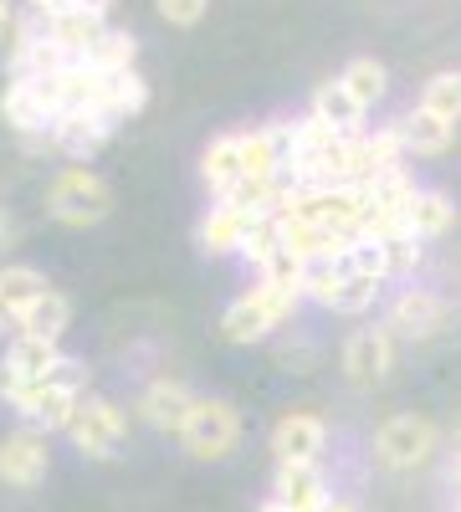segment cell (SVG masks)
Returning a JSON list of instances; mask_svg holds the SVG:
<instances>
[{
  "label": "cell",
  "mask_w": 461,
  "mask_h": 512,
  "mask_svg": "<svg viewBox=\"0 0 461 512\" xmlns=\"http://www.w3.org/2000/svg\"><path fill=\"white\" fill-rule=\"evenodd\" d=\"M47 210H52V221H62V226H98V221H108V210H113V190L93 175L88 164H67L47 185Z\"/></svg>",
  "instance_id": "5b68a950"
},
{
  "label": "cell",
  "mask_w": 461,
  "mask_h": 512,
  "mask_svg": "<svg viewBox=\"0 0 461 512\" xmlns=\"http://www.w3.org/2000/svg\"><path fill=\"white\" fill-rule=\"evenodd\" d=\"M380 323L400 338V344H431V338H441L461 323V308L431 287H400Z\"/></svg>",
  "instance_id": "3957f363"
},
{
  "label": "cell",
  "mask_w": 461,
  "mask_h": 512,
  "mask_svg": "<svg viewBox=\"0 0 461 512\" xmlns=\"http://www.w3.org/2000/svg\"><path fill=\"white\" fill-rule=\"evenodd\" d=\"M16 31V6L11 0H0V36H11Z\"/></svg>",
  "instance_id": "836d02e7"
},
{
  "label": "cell",
  "mask_w": 461,
  "mask_h": 512,
  "mask_svg": "<svg viewBox=\"0 0 461 512\" xmlns=\"http://www.w3.org/2000/svg\"><path fill=\"white\" fill-rule=\"evenodd\" d=\"M328 451V420L318 410H282L277 425H272V456L277 461H308L318 466Z\"/></svg>",
  "instance_id": "8fae6325"
},
{
  "label": "cell",
  "mask_w": 461,
  "mask_h": 512,
  "mask_svg": "<svg viewBox=\"0 0 461 512\" xmlns=\"http://www.w3.org/2000/svg\"><path fill=\"white\" fill-rule=\"evenodd\" d=\"M395 128H400V139H405V154H446L456 144V123L426 113L421 103H415L405 118H395Z\"/></svg>",
  "instance_id": "ac0fdd59"
},
{
  "label": "cell",
  "mask_w": 461,
  "mask_h": 512,
  "mask_svg": "<svg viewBox=\"0 0 461 512\" xmlns=\"http://www.w3.org/2000/svg\"><path fill=\"white\" fill-rule=\"evenodd\" d=\"M313 118H323L328 128H339V134H364V108L349 98V88L339 77L333 82H318L313 88V108H308Z\"/></svg>",
  "instance_id": "ffe728a7"
},
{
  "label": "cell",
  "mask_w": 461,
  "mask_h": 512,
  "mask_svg": "<svg viewBox=\"0 0 461 512\" xmlns=\"http://www.w3.org/2000/svg\"><path fill=\"white\" fill-rule=\"evenodd\" d=\"M67 323H72V303L52 287V292H41L36 303L16 318V338H41V344H62Z\"/></svg>",
  "instance_id": "e0dca14e"
},
{
  "label": "cell",
  "mask_w": 461,
  "mask_h": 512,
  "mask_svg": "<svg viewBox=\"0 0 461 512\" xmlns=\"http://www.w3.org/2000/svg\"><path fill=\"white\" fill-rule=\"evenodd\" d=\"M6 359L36 384V379H47V374L62 364V344H41V338H11V344H6Z\"/></svg>",
  "instance_id": "d4e9b609"
},
{
  "label": "cell",
  "mask_w": 461,
  "mask_h": 512,
  "mask_svg": "<svg viewBox=\"0 0 461 512\" xmlns=\"http://www.w3.org/2000/svg\"><path fill=\"white\" fill-rule=\"evenodd\" d=\"M103 16H88V11H67V16H57V21H47V36L57 41V52L67 57V62H88V52L103 41Z\"/></svg>",
  "instance_id": "d6986e66"
},
{
  "label": "cell",
  "mask_w": 461,
  "mask_h": 512,
  "mask_svg": "<svg viewBox=\"0 0 461 512\" xmlns=\"http://www.w3.org/2000/svg\"><path fill=\"white\" fill-rule=\"evenodd\" d=\"M26 6H31V16H41V21H57V16H67V11L108 16V11H113V0H26Z\"/></svg>",
  "instance_id": "1f68e13d"
},
{
  "label": "cell",
  "mask_w": 461,
  "mask_h": 512,
  "mask_svg": "<svg viewBox=\"0 0 461 512\" xmlns=\"http://www.w3.org/2000/svg\"><path fill=\"white\" fill-rule=\"evenodd\" d=\"M303 303H308L303 287H282V282L257 277V287H246L236 303L221 313V338H226V344H236V349L262 344V338H272Z\"/></svg>",
  "instance_id": "6da1fadb"
},
{
  "label": "cell",
  "mask_w": 461,
  "mask_h": 512,
  "mask_svg": "<svg viewBox=\"0 0 461 512\" xmlns=\"http://www.w3.org/2000/svg\"><path fill=\"white\" fill-rule=\"evenodd\" d=\"M205 6H211V0H159V16L170 26H195L205 16Z\"/></svg>",
  "instance_id": "d6a6232c"
},
{
  "label": "cell",
  "mask_w": 461,
  "mask_h": 512,
  "mask_svg": "<svg viewBox=\"0 0 461 512\" xmlns=\"http://www.w3.org/2000/svg\"><path fill=\"white\" fill-rule=\"evenodd\" d=\"M380 287H385V282L349 272V277L339 282V297H333V313H364V308H374V297H380Z\"/></svg>",
  "instance_id": "f546056e"
},
{
  "label": "cell",
  "mask_w": 461,
  "mask_h": 512,
  "mask_svg": "<svg viewBox=\"0 0 461 512\" xmlns=\"http://www.w3.org/2000/svg\"><path fill=\"white\" fill-rule=\"evenodd\" d=\"M421 108L446 118V123H461V72H436L426 88H421Z\"/></svg>",
  "instance_id": "484cf974"
},
{
  "label": "cell",
  "mask_w": 461,
  "mask_h": 512,
  "mask_svg": "<svg viewBox=\"0 0 461 512\" xmlns=\"http://www.w3.org/2000/svg\"><path fill=\"white\" fill-rule=\"evenodd\" d=\"M257 512H287V507H282V502H277V497H267V502H262V507H257Z\"/></svg>",
  "instance_id": "8d00e7d4"
},
{
  "label": "cell",
  "mask_w": 461,
  "mask_h": 512,
  "mask_svg": "<svg viewBox=\"0 0 461 512\" xmlns=\"http://www.w3.org/2000/svg\"><path fill=\"white\" fill-rule=\"evenodd\" d=\"M272 497H277L287 512H323V507L333 502L323 466H308V461H277Z\"/></svg>",
  "instance_id": "4fadbf2b"
},
{
  "label": "cell",
  "mask_w": 461,
  "mask_h": 512,
  "mask_svg": "<svg viewBox=\"0 0 461 512\" xmlns=\"http://www.w3.org/2000/svg\"><path fill=\"white\" fill-rule=\"evenodd\" d=\"M395 344L400 338L385 323L354 328L344 338V379H349V390H380V384L390 379V369H395Z\"/></svg>",
  "instance_id": "ba28073f"
},
{
  "label": "cell",
  "mask_w": 461,
  "mask_h": 512,
  "mask_svg": "<svg viewBox=\"0 0 461 512\" xmlns=\"http://www.w3.org/2000/svg\"><path fill=\"white\" fill-rule=\"evenodd\" d=\"M41 292H52V282L41 277L36 267H26V262L0 267V333H11V338H16V318L36 303Z\"/></svg>",
  "instance_id": "9a60e30c"
},
{
  "label": "cell",
  "mask_w": 461,
  "mask_h": 512,
  "mask_svg": "<svg viewBox=\"0 0 461 512\" xmlns=\"http://www.w3.org/2000/svg\"><path fill=\"white\" fill-rule=\"evenodd\" d=\"M134 62H139V36L134 31H103V41L88 52V67H98L103 77H118V72H134Z\"/></svg>",
  "instance_id": "603a6c76"
},
{
  "label": "cell",
  "mask_w": 461,
  "mask_h": 512,
  "mask_svg": "<svg viewBox=\"0 0 461 512\" xmlns=\"http://www.w3.org/2000/svg\"><path fill=\"white\" fill-rule=\"evenodd\" d=\"M339 82H344V88H349V98L369 113L374 103H380L385 98V88H390V77H385V67L380 62H374V57H354L344 72H339Z\"/></svg>",
  "instance_id": "cb8c5ba5"
},
{
  "label": "cell",
  "mask_w": 461,
  "mask_h": 512,
  "mask_svg": "<svg viewBox=\"0 0 461 512\" xmlns=\"http://www.w3.org/2000/svg\"><path fill=\"white\" fill-rule=\"evenodd\" d=\"M180 446L195 461L236 456V446H241V410L231 400H221V395H200L190 420H185V431H180Z\"/></svg>",
  "instance_id": "8992f818"
},
{
  "label": "cell",
  "mask_w": 461,
  "mask_h": 512,
  "mask_svg": "<svg viewBox=\"0 0 461 512\" xmlns=\"http://www.w3.org/2000/svg\"><path fill=\"white\" fill-rule=\"evenodd\" d=\"M200 180H205V190H211L216 200H221L231 185L246 180V169H241V134H216L211 144H205V154H200Z\"/></svg>",
  "instance_id": "2e32d148"
},
{
  "label": "cell",
  "mask_w": 461,
  "mask_h": 512,
  "mask_svg": "<svg viewBox=\"0 0 461 512\" xmlns=\"http://www.w3.org/2000/svg\"><path fill=\"white\" fill-rule=\"evenodd\" d=\"M11 236H16V226H11L6 210H0V246H11Z\"/></svg>",
  "instance_id": "d590c367"
},
{
  "label": "cell",
  "mask_w": 461,
  "mask_h": 512,
  "mask_svg": "<svg viewBox=\"0 0 461 512\" xmlns=\"http://www.w3.org/2000/svg\"><path fill=\"white\" fill-rule=\"evenodd\" d=\"M349 277V262L339 256V262H308L303 272V297L318 308H333V297H339V282Z\"/></svg>",
  "instance_id": "4316f807"
},
{
  "label": "cell",
  "mask_w": 461,
  "mask_h": 512,
  "mask_svg": "<svg viewBox=\"0 0 461 512\" xmlns=\"http://www.w3.org/2000/svg\"><path fill=\"white\" fill-rule=\"evenodd\" d=\"M82 395H88V364L72 359V354H62V364H57L47 379L26 384L21 400H16L11 410H16L21 425L52 436V431H67V420H72V410H77Z\"/></svg>",
  "instance_id": "7a4b0ae2"
},
{
  "label": "cell",
  "mask_w": 461,
  "mask_h": 512,
  "mask_svg": "<svg viewBox=\"0 0 461 512\" xmlns=\"http://www.w3.org/2000/svg\"><path fill=\"white\" fill-rule=\"evenodd\" d=\"M113 118H103V113H62L57 123H52V139H57V154L62 159H93L108 139H113Z\"/></svg>",
  "instance_id": "5bb4252c"
},
{
  "label": "cell",
  "mask_w": 461,
  "mask_h": 512,
  "mask_svg": "<svg viewBox=\"0 0 461 512\" xmlns=\"http://www.w3.org/2000/svg\"><path fill=\"white\" fill-rule=\"evenodd\" d=\"M88 461H113L123 451V441H129V410H123L118 400L108 395H82L72 420H67V431H62Z\"/></svg>",
  "instance_id": "277c9868"
},
{
  "label": "cell",
  "mask_w": 461,
  "mask_h": 512,
  "mask_svg": "<svg viewBox=\"0 0 461 512\" xmlns=\"http://www.w3.org/2000/svg\"><path fill=\"white\" fill-rule=\"evenodd\" d=\"M144 103H149V82H144V72H139V67H134V72L108 77V88H103V113H108L113 123L144 113Z\"/></svg>",
  "instance_id": "7402d4cb"
},
{
  "label": "cell",
  "mask_w": 461,
  "mask_h": 512,
  "mask_svg": "<svg viewBox=\"0 0 461 512\" xmlns=\"http://www.w3.org/2000/svg\"><path fill=\"white\" fill-rule=\"evenodd\" d=\"M323 512H364V507H359V502H354V497H333V502H328V507H323Z\"/></svg>",
  "instance_id": "e575fe53"
},
{
  "label": "cell",
  "mask_w": 461,
  "mask_h": 512,
  "mask_svg": "<svg viewBox=\"0 0 461 512\" xmlns=\"http://www.w3.org/2000/svg\"><path fill=\"white\" fill-rule=\"evenodd\" d=\"M441 446V431L436 420L426 415H390L380 431H374V461L385 466V472H421V466L436 456Z\"/></svg>",
  "instance_id": "52a82bcc"
},
{
  "label": "cell",
  "mask_w": 461,
  "mask_h": 512,
  "mask_svg": "<svg viewBox=\"0 0 461 512\" xmlns=\"http://www.w3.org/2000/svg\"><path fill=\"white\" fill-rule=\"evenodd\" d=\"M195 400H200V395H190L185 379L154 374L144 390H139V400H134V415L149 425V431H159V436H180L185 420H190V410H195Z\"/></svg>",
  "instance_id": "30bf717a"
},
{
  "label": "cell",
  "mask_w": 461,
  "mask_h": 512,
  "mask_svg": "<svg viewBox=\"0 0 461 512\" xmlns=\"http://www.w3.org/2000/svg\"><path fill=\"white\" fill-rule=\"evenodd\" d=\"M52 472V446H47V431H31V425H16L11 436H0V482L16 487V492H31L41 487Z\"/></svg>",
  "instance_id": "9c48e42d"
},
{
  "label": "cell",
  "mask_w": 461,
  "mask_h": 512,
  "mask_svg": "<svg viewBox=\"0 0 461 512\" xmlns=\"http://www.w3.org/2000/svg\"><path fill=\"white\" fill-rule=\"evenodd\" d=\"M349 272H359V277H374V282H390V251H385V241H369V236H359L354 246H349Z\"/></svg>",
  "instance_id": "f1b7e54d"
},
{
  "label": "cell",
  "mask_w": 461,
  "mask_h": 512,
  "mask_svg": "<svg viewBox=\"0 0 461 512\" xmlns=\"http://www.w3.org/2000/svg\"><path fill=\"white\" fill-rule=\"evenodd\" d=\"M267 216L262 210H241V205H211L200 216V226H195V241H200V251L205 256H241V246H246V236L257 231Z\"/></svg>",
  "instance_id": "7c38bea8"
},
{
  "label": "cell",
  "mask_w": 461,
  "mask_h": 512,
  "mask_svg": "<svg viewBox=\"0 0 461 512\" xmlns=\"http://www.w3.org/2000/svg\"><path fill=\"white\" fill-rule=\"evenodd\" d=\"M277 251H282V226H277V216H267L257 231L246 236V246H241V262L262 277V272L272 267V256H277Z\"/></svg>",
  "instance_id": "83f0119b"
},
{
  "label": "cell",
  "mask_w": 461,
  "mask_h": 512,
  "mask_svg": "<svg viewBox=\"0 0 461 512\" xmlns=\"http://www.w3.org/2000/svg\"><path fill=\"white\" fill-rule=\"evenodd\" d=\"M451 226H456V205L441 190H421V195H415V205H410V236L415 241H436Z\"/></svg>",
  "instance_id": "44dd1931"
},
{
  "label": "cell",
  "mask_w": 461,
  "mask_h": 512,
  "mask_svg": "<svg viewBox=\"0 0 461 512\" xmlns=\"http://www.w3.org/2000/svg\"><path fill=\"white\" fill-rule=\"evenodd\" d=\"M385 251H390V282H410L415 272H421V241L415 236H395V241H385Z\"/></svg>",
  "instance_id": "4dcf8cb0"
}]
</instances>
